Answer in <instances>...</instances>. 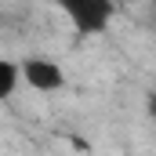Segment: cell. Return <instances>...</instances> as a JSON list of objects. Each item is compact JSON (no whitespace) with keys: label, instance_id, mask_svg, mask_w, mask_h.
<instances>
[{"label":"cell","instance_id":"cell-1","mask_svg":"<svg viewBox=\"0 0 156 156\" xmlns=\"http://www.w3.org/2000/svg\"><path fill=\"white\" fill-rule=\"evenodd\" d=\"M76 37H102L116 18V0H51Z\"/></svg>","mask_w":156,"mask_h":156},{"label":"cell","instance_id":"cell-2","mask_svg":"<svg viewBox=\"0 0 156 156\" xmlns=\"http://www.w3.org/2000/svg\"><path fill=\"white\" fill-rule=\"evenodd\" d=\"M22 87L37 91V94H58L66 87V69L62 62L47 58V55H29L22 58Z\"/></svg>","mask_w":156,"mask_h":156},{"label":"cell","instance_id":"cell-3","mask_svg":"<svg viewBox=\"0 0 156 156\" xmlns=\"http://www.w3.org/2000/svg\"><path fill=\"white\" fill-rule=\"evenodd\" d=\"M22 87V62L0 55V102H11Z\"/></svg>","mask_w":156,"mask_h":156},{"label":"cell","instance_id":"cell-4","mask_svg":"<svg viewBox=\"0 0 156 156\" xmlns=\"http://www.w3.org/2000/svg\"><path fill=\"white\" fill-rule=\"evenodd\" d=\"M145 105H149V116L156 120V91H153V94H149V102H145Z\"/></svg>","mask_w":156,"mask_h":156},{"label":"cell","instance_id":"cell-5","mask_svg":"<svg viewBox=\"0 0 156 156\" xmlns=\"http://www.w3.org/2000/svg\"><path fill=\"white\" fill-rule=\"evenodd\" d=\"M153 7H156V0H153Z\"/></svg>","mask_w":156,"mask_h":156}]
</instances>
